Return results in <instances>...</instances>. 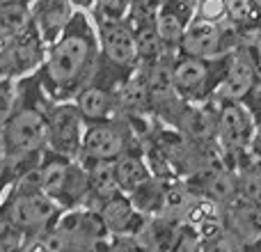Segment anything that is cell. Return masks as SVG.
<instances>
[{"label":"cell","mask_w":261,"mask_h":252,"mask_svg":"<svg viewBox=\"0 0 261 252\" xmlns=\"http://www.w3.org/2000/svg\"><path fill=\"white\" fill-rule=\"evenodd\" d=\"M94 53L96 41L87 21L83 16L71 18L62 35L55 39L48 60H46L48 90L53 87L55 96H64L76 90V85L83 81V76L94 62Z\"/></svg>","instance_id":"obj_1"},{"label":"cell","mask_w":261,"mask_h":252,"mask_svg":"<svg viewBox=\"0 0 261 252\" xmlns=\"http://www.w3.org/2000/svg\"><path fill=\"white\" fill-rule=\"evenodd\" d=\"M218 104V144L225 161L231 167H239L248 154H252V140L257 122L243 101H216Z\"/></svg>","instance_id":"obj_2"},{"label":"cell","mask_w":261,"mask_h":252,"mask_svg":"<svg viewBox=\"0 0 261 252\" xmlns=\"http://www.w3.org/2000/svg\"><path fill=\"white\" fill-rule=\"evenodd\" d=\"M0 216L25 230L28 234H37L53 227L60 216V202L44 190H16L3 204Z\"/></svg>","instance_id":"obj_3"},{"label":"cell","mask_w":261,"mask_h":252,"mask_svg":"<svg viewBox=\"0 0 261 252\" xmlns=\"http://www.w3.org/2000/svg\"><path fill=\"white\" fill-rule=\"evenodd\" d=\"M0 135L7 158L32 156L48 144V117L37 108H21L12 113Z\"/></svg>","instance_id":"obj_4"},{"label":"cell","mask_w":261,"mask_h":252,"mask_svg":"<svg viewBox=\"0 0 261 252\" xmlns=\"http://www.w3.org/2000/svg\"><path fill=\"white\" fill-rule=\"evenodd\" d=\"M41 190L60 204H76L90 195V172L69 161H48L41 165Z\"/></svg>","instance_id":"obj_5"},{"label":"cell","mask_w":261,"mask_h":252,"mask_svg":"<svg viewBox=\"0 0 261 252\" xmlns=\"http://www.w3.org/2000/svg\"><path fill=\"white\" fill-rule=\"evenodd\" d=\"M261 85L254 60L248 46H241L231 53V62L225 78L220 81L213 101H245Z\"/></svg>","instance_id":"obj_6"},{"label":"cell","mask_w":261,"mask_h":252,"mask_svg":"<svg viewBox=\"0 0 261 252\" xmlns=\"http://www.w3.org/2000/svg\"><path fill=\"white\" fill-rule=\"evenodd\" d=\"M227 39L229 37L220 28V23L197 16L186 26L179 51L181 55H193V58H218V55L231 53V46L227 44Z\"/></svg>","instance_id":"obj_7"},{"label":"cell","mask_w":261,"mask_h":252,"mask_svg":"<svg viewBox=\"0 0 261 252\" xmlns=\"http://www.w3.org/2000/svg\"><path fill=\"white\" fill-rule=\"evenodd\" d=\"M220 218L227 234H231L241 243V248H252L261 241V207L245 197H236L234 202L220 207Z\"/></svg>","instance_id":"obj_8"},{"label":"cell","mask_w":261,"mask_h":252,"mask_svg":"<svg viewBox=\"0 0 261 252\" xmlns=\"http://www.w3.org/2000/svg\"><path fill=\"white\" fill-rule=\"evenodd\" d=\"M83 115L78 106H58L48 117V144L64 158H73L83 147Z\"/></svg>","instance_id":"obj_9"},{"label":"cell","mask_w":261,"mask_h":252,"mask_svg":"<svg viewBox=\"0 0 261 252\" xmlns=\"http://www.w3.org/2000/svg\"><path fill=\"white\" fill-rule=\"evenodd\" d=\"M126 152V135L113 122H94L83 133L81 156L90 158L92 163L99 161H117Z\"/></svg>","instance_id":"obj_10"},{"label":"cell","mask_w":261,"mask_h":252,"mask_svg":"<svg viewBox=\"0 0 261 252\" xmlns=\"http://www.w3.org/2000/svg\"><path fill=\"white\" fill-rule=\"evenodd\" d=\"M53 227L69 241L71 248H87L94 250L96 241L101 236L110 234L108 227L103 225L99 211H67L62 216H58V220L53 222Z\"/></svg>","instance_id":"obj_11"},{"label":"cell","mask_w":261,"mask_h":252,"mask_svg":"<svg viewBox=\"0 0 261 252\" xmlns=\"http://www.w3.org/2000/svg\"><path fill=\"white\" fill-rule=\"evenodd\" d=\"M208 106H181L174 119L176 131L197 144H218V108Z\"/></svg>","instance_id":"obj_12"},{"label":"cell","mask_w":261,"mask_h":252,"mask_svg":"<svg viewBox=\"0 0 261 252\" xmlns=\"http://www.w3.org/2000/svg\"><path fill=\"white\" fill-rule=\"evenodd\" d=\"M147 87H149V101H151V108L156 110H167L170 108L174 113V119L179 115L181 106H176L179 101V90H176L174 83V64H170L167 60L158 58L151 64L147 73Z\"/></svg>","instance_id":"obj_13"},{"label":"cell","mask_w":261,"mask_h":252,"mask_svg":"<svg viewBox=\"0 0 261 252\" xmlns=\"http://www.w3.org/2000/svg\"><path fill=\"white\" fill-rule=\"evenodd\" d=\"M101 48H103L106 58L117 67H128L140 55L138 37L124 21L101 26Z\"/></svg>","instance_id":"obj_14"},{"label":"cell","mask_w":261,"mask_h":252,"mask_svg":"<svg viewBox=\"0 0 261 252\" xmlns=\"http://www.w3.org/2000/svg\"><path fill=\"white\" fill-rule=\"evenodd\" d=\"M99 216L103 225L108 227L110 234H124V232H133V222L138 220V209L133 207L130 197H124L122 193L113 195L99 207Z\"/></svg>","instance_id":"obj_15"},{"label":"cell","mask_w":261,"mask_h":252,"mask_svg":"<svg viewBox=\"0 0 261 252\" xmlns=\"http://www.w3.org/2000/svg\"><path fill=\"white\" fill-rule=\"evenodd\" d=\"M37 14L44 39L53 41L71 21V0H39Z\"/></svg>","instance_id":"obj_16"},{"label":"cell","mask_w":261,"mask_h":252,"mask_svg":"<svg viewBox=\"0 0 261 252\" xmlns=\"http://www.w3.org/2000/svg\"><path fill=\"white\" fill-rule=\"evenodd\" d=\"M115 179H117V186L122 193H133L140 186H144L151 177V170L149 165L138 156H119L115 161Z\"/></svg>","instance_id":"obj_17"},{"label":"cell","mask_w":261,"mask_h":252,"mask_svg":"<svg viewBox=\"0 0 261 252\" xmlns=\"http://www.w3.org/2000/svg\"><path fill=\"white\" fill-rule=\"evenodd\" d=\"M76 106L83 119H87V122H106L110 117V110H113V96L103 87H85L78 92Z\"/></svg>","instance_id":"obj_18"},{"label":"cell","mask_w":261,"mask_h":252,"mask_svg":"<svg viewBox=\"0 0 261 252\" xmlns=\"http://www.w3.org/2000/svg\"><path fill=\"white\" fill-rule=\"evenodd\" d=\"M239 172V193L241 197L261 207V156L248 154L236 167Z\"/></svg>","instance_id":"obj_19"},{"label":"cell","mask_w":261,"mask_h":252,"mask_svg":"<svg viewBox=\"0 0 261 252\" xmlns=\"http://www.w3.org/2000/svg\"><path fill=\"white\" fill-rule=\"evenodd\" d=\"M90 195L96 197L101 204L113 195L122 193L115 179V161H99L90 167Z\"/></svg>","instance_id":"obj_20"},{"label":"cell","mask_w":261,"mask_h":252,"mask_svg":"<svg viewBox=\"0 0 261 252\" xmlns=\"http://www.w3.org/2000/svg\"><path fill=\"white\" fill-rule=\"evenodd\" d=\"M130 202L142 216H161L165 207V186L161 179H149L144 186L130 193Z\"/></svg>","instance_id":"obj_21"},{"label":"cell","mask_w":261,"mask_h":252,"mask_svg":"<svg viewBox=\"0 0 261 252\" xmlns=\"http://www.w3.org/2000/svg\"><path fill=\"white\" fill-rule=\"evenodd\" d=\"M117 106L124 113H144L147 108H151V101H149V87H147V76L142 73H135L133 78L122 87L119 92Z\"/></svg>","instance_id":"obj_22"},{"label":"cell","mask_w":261,"mask_h":252,"mask_svg":"<svg viewBox=\"0 0 261 252\" xmlns=\"http://www.w3.org/2000/svg\"><path fill=\"white\" fill-rule=\"evenodd\" d=\"M30 9L25 3H9L0 7V37H21L30 28Z\"/></svg>","instance_id":"obj_23"},{"label":"cell","mask_w":261,"mask_h":252,"mask_svg":"<svg viewBox=\"0 0 261 252\" xmlns=\"http://www.w3.org/2000/svg\"><path fill=\"white\" fill-rule=\"evenodd\" d=\"M156 30H158V37H161L163 46L165 48H179L181 44V37H184V21L176 12L172 9H163L156 18Z\"/></svg>","instance_id":"obj_24"},{"label":"cell","mask_w":261,"mask_h":252,"mask_svg":"<svg viewBox=\"0 0 261 252\" xmlns=\"http://www.w3.org/2000/svg\"><path fill=\"white\" fill-rule=\"evenodd\" d=\"M135 37H138V48H140V58H142V60L156 62V60L161 58V53L165 51L161 37H158L156 26H151V23H144V26L140 23Z\"/></svg>","instance_id":"obj_25"},{"label":"cell","mask_w":261,"mask_h":252,"mask_svg":"<svg viewBox=\"0 0 261 252\" xmlns=\"http://www.w3.org/2000/svg\"><path fill=\"white\" fill-rule=\"evenodd\" d=\"M130 9V0H96V16L101 26L122 23Z\"/></svg>","instance_id":"obj_26"},{"label":"cell","mask_w":261,"mask_h":252,"mask_svg":"<svg viewBox=\"0 0 261 252\" xmlns=\"http://www.w3.org/2000/svg\"><path fill=\"white\" fill-rule=\"evenodd\" d=\"M25 236H30L25 230H21L18 225L0 216V252L25 248Z\"/></svg>","instance_id":"obj_27"},{"label":"cell","mask_w":261,"mask_h":252,"mask_svg":"<svg viewBox=\"0 0 261 252\" xmlns=\"http://www.w3.org/2000/svg\"><path fill=\"white\" fill-rule=\"evenodd\" d=\"M197 16L206 18V21H213V23L225 21V18H229V12H227V0H199Z\"/></svg>","instance_id":"obj_28"},{"label":"cell","mask_w":261,"mask_h":252,"mask_svg":"<svg viewBox=\"0 0 261 252\" xmlns=\"http://www.w3.org/2000/svg\"><path fill=\"white\" fill-rule=\"evenodd\" d=\"M243 104L252 110L254 122H257V131H254V140H252V154L254 156H261V85L243 101Z\"/></svg>","instance_id":"obj_29"},{"label":"cell","mask_w":261,"mask_h":252,"mask_svg":"<svg viewBox=\"0 0 261 252\" xmlns=\"http://www.w3.org/2000/svg\"><path fill=\"white\" fill-rule=\"evenodd\" d=\"M227 12L234 23H245L252 18L254 12H259V7L254 0H227Z\"/></svg>","instance_id":"obj_30"},{"label":"cell","mask_w":261,"mask_h":252,"mask_svg":"<svg viewBox=\"0 0 261 252\" xmlns=\"http://www.w3.org/2000/svg\"><path fill=\"white\" fill-rule=\"evenodd\" d=\"M14 113V94H12V87L0 83V133H3L5 124L7 119L12 117Z\"/></svg>","instance_id":"obj_31"},{"label":"cell","mask_w":261,"mask_h":252,"mask_svg":"<svg viewBox=\"0 0 261 252\" xmlns=\"http://www.w3.org/2000/svg\"><path fill=\"white\" fill-rule=\"evenodd\" d=\"M250 48V55L254 60V67H257V73H259V81H261V39H257L254 44H248Z\"/></svg>","instance_id":"obj_32"},{"label":"cell","mask_w":261,"mask_h":252,"mask_svg":"<svg viewBox=\"0 0 261 252\" xmlns=\"http://www.w3.org/2000/svg\"><path fill=\"white\" fill-rule=\"evenodd\" d=\"M9 3H16V0H0V7H3V5H9Z\"/></svg>","instance_id":"obj_33"},{"label":"cell","mask_w":261,"mask_h":252,"mask_svg":"<svg viewBox=\"0 0 261 252\" xmlns=\"http://www.w3.org/2000/svg\"><path fill=\"white\" fill-rule=\"evenodd\" d=\"M78 3H92V0H78Z\"/></svg>","instance_id":"obj_34"},{"label":"cell","mask_w":261,"mask_h":252,"mask_svg":"<svg viewBox=\"0 0 261 252\" xmlns=\"http://www.w3.org/2000/svg\"><path fill=\"white\" fill-rule=\"evenodd\" d=\"M181 3H188V0H181Z\"/></svg>","instance_id":"obj_35"}]
</instances>
